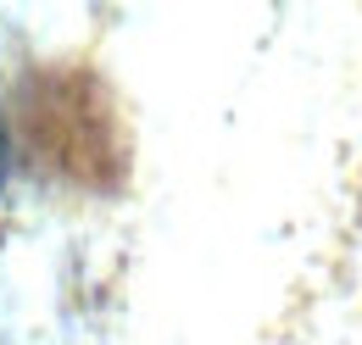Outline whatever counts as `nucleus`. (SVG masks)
Segmentation results:
<instances>
[]
</instances>
